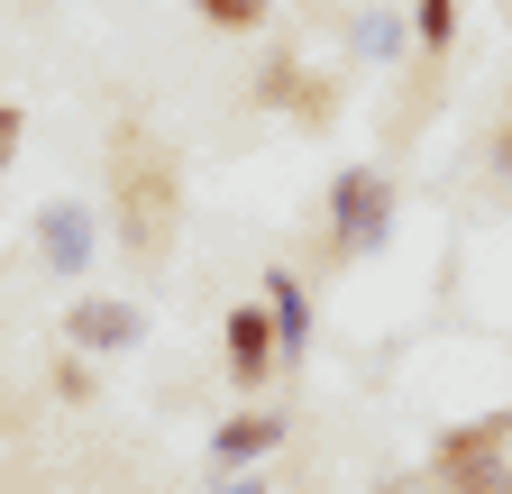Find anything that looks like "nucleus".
I'll list each match as a JSON object with an SVG mask.
<instances>
[{
	"mask_svg": "<svg viewBox=\"0 0 512 494\" xmlns=\"http://www.w3.org/2000/svg\"><path fill=\"white\" fill-rule=\"evenodd\" d=\"M110 238L128 247V266H165L174 238H183V174L174 147L147 129V119H110Z\"/></svg>",
	"mask_w": 512,
	"mask_h": 494,
	"instance_id": "f257e3e1",
	"label": "nucleus"
},
{
	"mask_svg": "<svg viewBox=\"0 0 512 494\" xmlns=\"http://www.w3.org/2000/svg\"><path fill=\"white\" fill-rule=\"evenodd\" d=\"M384 229H394V174L384 165H339L330 174V257H366V247H384Z\"/></svg>",
	"mask_w": 512,
	"mask_h": 494,
	"instance_id": "f03ea898",
	"label": "nucleus"
},
{
	"mask_svg": "<svg viewBox=\"0 0 512 494\" xmlns=\"http://www.w3.org/2000/svg\"><path fill=\"white\" fill-rule=\"evenodd\" d=\"M64 348H74V357H128V348H147V302H128V293H74V302H64Z\"/></svg>",
	"mask_w": 512,
	"mask_h": 494,
	"instance_id": "7ed1b4c3",
	"label": "nucleus"
},
{
	"mask_svg": "<svg viewBox=\"0 0 512 494\" xmlns=\"http://www.w3.org/2000/svg\"><path fill=\"white\" fill-rule=\"evenodd\" d=\"M256 101L284 110L293 129H330V119H339V83H330V74H311L293 46H275L266 65H256Z\"/></svg>",
	"mask_w": 512,
	"mask_h": 494,
	"instance_id": "20e7f679",
	"label": "nucleus"
},
{
	"mask_svg": "<svg viewBox=\"0 0 512 494\" xmlns=\"http://www.w3.org/2000/svg\"><path fill=\"white\" fill-rule=\"evenodd\" d=\"M275 366H284V348H275L266 302H229V312H220V376H229L238 394H266Z\"/></svg>",
	"mask_w": 512,
	"mask_h": 494,
	"instance_id": "39448f33",
	"label": "nucleus"
},
{
	"mask_svg": "<svg viewBox=\"0 0 512 494\" xmlns=\"http://www.w3.org/2000/svg\"><path fill=\"white\" fill-rule=\"evenodd\" d=\"M503 458H512V403L448 421L439 440H430V485H448V476H476V467H503Z\"/></svg>",
	"mask_w": 512,
	"mask_h": 494,
	"instance_id": "423d86ee",
	"label": "nucleus"
},
{
	"mask_svg": "<svg viewBox=\"0 0 512 494\" xmlns=\"http://www.w3.org/2000/svg\"><path fill=\"white\" fill-rule=\"evenodd\" d=\"M28 238H37V266L74 284V275H92V247H101V211H92V202H46Z\"/></svg>",
	"mask_w": 512,
	"mask_h": 494,
	"instance_id": "0eeeda50",
	"label": "nucleus"
},
{
	"mask_svg": "<svg viewBox=\"0 0 512 494\" xmlns=\"http://www.w3.org/2000/svg\"><path fill=\"white\" fill-rule=\"evenodd\" d=\"M284 440H293L284 412H229V421L211 430V467H220V476H247L256 458H275Z\"/></svg>",
	"mask_w": 512,
	"mask_h": 494,
	"instance_id": "6e6552de",
	"label": "nucleus"
},
{
	"mask_svg": "<svg viewBox=\"0 0 512 494\" xmlns=\"http://www.w3.org/2000/svg\"><path fill=\"white\" fill-rule=\"evenodd\" d=\"M256 302H266V321H275V348H284V366L311 348V293H302V275L293 266H266L256 275Z\"/></svg>",
	"mask_w": 512,
	"mask_h": 494,
	"instance_id": "1a4fd4ad",
	"label": "nucleus"
},
{
	"mask_svg": "<svg viewBox=\"0 0 512 494\" xmlns=\"http://www.w3.org/2000/svg\"><path fill=\"white\" fill-rule=\"evenodd\" d=\"M183 10L202 19V28H220V37H256V28L275 19V0H183Z\"/></svg>",
	"mask_w": 512,
	"mask_h": 494,
	"instance_id": "9d476101",
	"label": "nucleus"
},
{
	"mask_svg": "<svg viewBox=\"0 0 512 494\" xmlns=\"http://www.w3.org/2000/svg\"><path fill=\"white\" fill-rule=\"evenodd\" d=\"M46 385H55V403H92V394H101V376H92V357H74V348H55V366H46Z\"/></svg>",
	"mask_w": 512,
	"mask_h": 494,
	"instance_id": "9b49d317",
	"label": "nucleus"
},
{
	"mask_svg": "<svg viewBox=\"0 0 512 494\" xmlns=\"http://www.w3.org/2000/svg\"><path fill=\"white\" fill-rule=\"evenodd\" d=\"M412 37L430 55H448V46H458V0H412Z\"/></svg>",
	"mask_w": 512,
	"mask_h": 494,
	"instance_id": "f8f14e48",
	"label": "nucleus"
},
{
	"mask_svg": "<svg viewBox=\"0 0 512 494\" xmlns=\"http://www.w3.org/2000/svg\"><path fill=\"white\" fill-rule=\"evenodd\" d=\"M430 494H512V458H503V467H476V476H448V485H430Z\"/></svg>",
	"mask_w": 512,
	"mask_h": 494,
	"instance_id": "ddd939ff",
	"label": "nucleus"
},
{
	"mask_svg": "<svg viewBox=\"0 0 512 494\" xmlns=\"http://www.w3.org/2000/svg\"><path fill=\"white\" fill-rule=\"evenodd\" d=\"M19 147H28V110H19V101H0V174L19 165Z\"/></svg>",
	"mask_w": 512,
	"mask_h": 494,
	"instance_id": "4468645a",
	"label": "nucleus"
},
{
	"mask_svg": "<svg viewBox=\"0 0 512 494\" xmlns=\"http://www.w3.org/2000/svg\"><path fill=\"white\" fill-rule=\"evenodd\" d=\"M384 494H430V476H384Z\"/></svg>",
	"mask_w": 512,
	"mask_h": 494,
	"instance_id": "2eb2a0df",
	"label": "nucleus"
},
{
	"mask_svg": "<svg viewBox=\"0 0 512 494\" xmlns=\"http://www.w3.org/2000/svg\"><path fill=\"white\" fill-rule=\"evenodd\" d=\"M494 165L512 174V119H503V129H494Z\"/></svg>",
	"mask_w": 512,
	"mask_h": 494,
	"instance_id": "dca6fc26",
	"label": "nucleus"
},
{
	"mask_svg": "<svg viewBox=\"0 0 512 494\" xmlns=\"http://www.w3.org/2000/svg\"><path fill=\"white\" fill-rule=\"evenodd\" d=\"M229 494H266V476H238V485H229Z\"/></svg>",
	"mask_w": 512,
	"mask_h": 494,
	"instance_id": "f3484780",
	"label": "nucleus"
}]
</instances>
